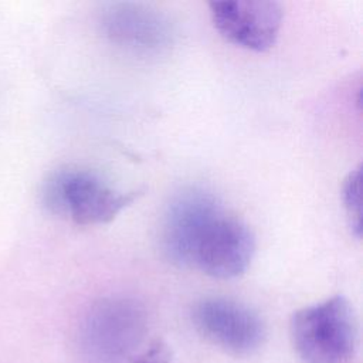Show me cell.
<instances>
[{
    "label": "cell",
    "mask_w": 363,
    "mask_h": 363,
    "mask_svg": "<svg viewBox=\"0 0 363 363\" xmlns=\"http://www.w3.org/2000/svg\"><path fill=\"white\" fill-rule=\"evenodd\" d=\"M132 363H172V354L163 342L156 340L140 354L132 357Z\"/></svg>",
    "instance_id": "10"
},
{
    "label": "cell",
    "mask_w": 363,
    "mask_h": 363,
    "mask_svg": "<svg viewBox=\"0 0 363 363\" xmlns=\"http://www.w3.org/2000/svg\"><path fill=\"white\" fill-rule=\"evenodd\" d=\"M289 332L305 363H346L356 350V316L342 295L296 311Z\"/></svg>",
    "instance_id": "1"
},
{
    "label": "cell",
    "mask_w": 363,
    "mask_h": 363,
    "mask_svg": "<svg viewBox=\"0 0 363 363\" xmlns=\"http://www.w3.org/2000/svg\"><path fill=\"white\" fill-rule=\"evenodd\" d=\"M145 326L140 306L123 298H109L98 302L86 319V337L91 347L115 359L139 340Z\"/></svg>",
    "instance_id": "7"
},
{
    "label": "cell",
    "mask_w": 363,
    "mask_h": 363,
    "mask_svg": "<svg viewBox=\"0 0 363 363\" xmlns=\"http://www.w3.org/2000/svg\"><path fill=\"white\" fill-rule=\"evenodd\" d=\"M193 320L211 342L235 354L257 350L265 336V328L247 305L227 298H206L196 303Z\"/></svg>",
    "instance_id": "6"
},
{
    "label": "cell",
    "mask_w": 363,
    "mask_h": 363,
    "mask_svg": "<svg viewBox=\"0 0 363 363\" xmlns=\"http://www.w3.org/2000/svg\"><path fill=\"white\" fill-rule=\"evenodd\" d=\"M140 191H121L91 170L68 169L54 173L45 183L44 199L51 211L79 225L112 221L130 206Z\"/></svg>",
    "instance_id": "2"
},
{
    "label": "cell",
    "mask_w": 363,
    "mask_h": 363,
    "mask_svg": "<svg viewBox=\"0 0 363 363\" xmlns=\"http://www.w3.org/2000/svg\"><path fill=\"white\" fill-rule=\"evenodd\" d=\"M102 26L115 43L138 51H159L169 45L172 37L170 24L162 14L133 3L111 6Z\"/></svg>",
    "instance_id": "8"
},
{
    "label": "cell",
    "mask_w": 363,
    "mask_h": 363,
    "mask_svg": "<svg viewBox=\"0 0 363 363\" xmlns=\"http://www.w3.org/2000/svg\"><path fill=\"white\" fill-rule=\"evenodd\" d=\"M255 252V237L241 220L221 213L203 233L193 265L218 279L237 278L247 271Z\"/></svg>",
    "instance_id": "4"
},
{
    "label": "cell",
    "mask_w": 363,
    "mask_h": 363,
    "mask_svg": "<svg viewBox=\"0 0 363 363\" xmlns=\"http://www.w3.org/2000/svg\"><path fill=\"white\" fill-rule=\"evenodd\" d=\"M360 167L352 170L343 182L342 197L349 225L356 237H360V213H362V177Z\"/></svg>",
    "instance_id": "9"
},
{
    "label": "cell",
    "mask_w": 363,
    "mask_h": 363,
    "mask_svg": "<svg viewBox=\"0 0 363 363\" xmlns=\"http://www.w3.org/2000/svg\"><path fill=\"white\" fill-rule=\"evenodd\" d=\"M216 30L228 43L262 52L278 37L282 9L269 0H224L208 3Z\"/></svg>",
    "instance_id": "5"
},
{
    "label": "cell",
    "mask_w": 363,
    "mask_h": 363,
    "mask_svg": "<svg viewBox=\"0 0 363 363\" xmlns=\"http://www.w3.org/2000/svg\"><path fill=\"white\" fill-rule=\"evenodd\" d=\"M224 208L217 197L203 189H186L167 206L162 248L166 258L176 267L193 265V255L203 233Z\"/></svg>",
    "instance_id": "3"
}]
</instances>
